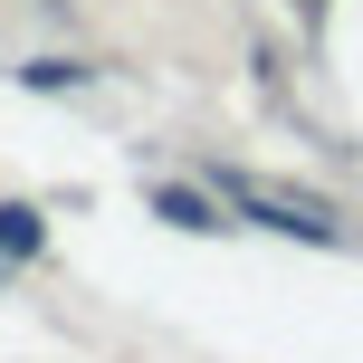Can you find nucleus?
<instances>
[{"label": "nucleus", "mask_w": 363, "mask_h": 363, "mask_svg": "<svg viewBox=\"0 0 363 363\" xmlns=\"http://www.w3.org/2000/svg\"><path fill=\"white\" fill-rule=\"evenodd\" d=\"M153 220H172V230H230L211 211V191H191V182H153Z\"/></svg>", "instance_id": "f03ea898"}, {"label": "nucleus", "mask_w": 363, "mask_h": 363, "mask_svg": "<svg viewBox=\"0 0 363 363\" xmlns=\"http://www.w3.org/2000/svg\"><path fill=\"white\" fill-rule=\"evenodd\" d=\"M38 249H48V220L29 201H0V258H38Z\"/></svg>", "instance_id": "7ed1b4c3"}, {"label": "nucleus", "mask_w": 363, "mask_h": 363, "mask_svg": "<svg viewBox=\"0 0 363 363\" xmlns=\"http://www.w3.org/2000/svg\"><path fill=\"white\" fill-rule=\"evenodd\" d=\"M86 57H29V67H19V86H38V96H67V86H86Z\"/></svg>", "instance_id": "20e7f679"}, {"label": "nucleus", "mask_w": 363, "mask_h": 363, "mask_svg": "<svg viewBox=\"0 0 363 363\" xmlns=\"http://www.w3.org/2000/svg\"><path fill=\"white\" fill-rule=\"evenodd\" d=\"M211 182H220V201H230L239 220H258V230H277V239H315V249L335 239V211H325V201L268 191V182H249V172H211Z\"/></svg>", "instance_id": "f257e3e1"}, {"label": "nucleus", "mask_w": 363, "mask_h": 363, "mask_svg": "<svg viewBox=\"0 0 363 363\" xmlns=\"http://www.w3.org/2000/svg\"><path fill=\"white\" fill-rule=\"evenodd\" d=\"M48 10H57V0H48Z\"/></svg>", "instance_id": "39448f33"}]
</instances>
